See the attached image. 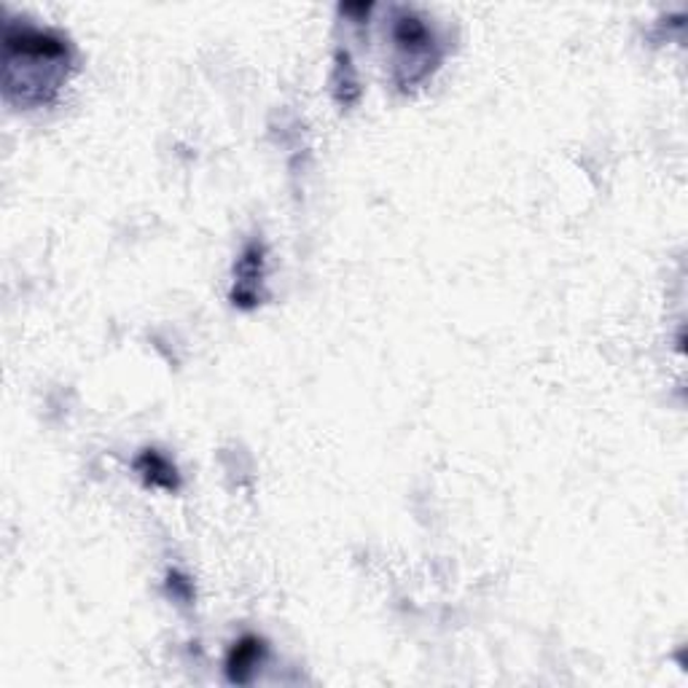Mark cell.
Returning <instances> with one entry per match:
<instances>
[{
	"label": "cell",
	"mask_w": 688,
	"mask_h": 688,
	"mask_svg": "<svg viewBox=\"0 0 688 688\" xmlns=\"http://www.w3.org/2000/svg\"><path fill=\"white\" fill-rule=\"evenodd\" d=\"M71 47L58 33L30 25H5L3 89L5 100L25 109L49 105L71 71Z\"/></svg>",
	"instance_id": "obj_1"
},
{
	"label": "cell",
	"mask_w": 688,
	"mask_h": 688,
	"mask_svg": "<svg viewBox=\"0 0 688 688\" xmlns=\"http://www.w3.org/2000/svg\"><path fill=\"white\" fill-rule=\"evenodd\" d=\"M393 38H396L398 49V84L402 87H415L422 78L431 76V71L436 67L438 54H436V38H433L431 27L415 14H402L393 27Z\"/></svg>",
	"instance_id": "obj_2"
},
{
	"label": "cell",
	"mask_w": 688,
	"mask_h": 688,
	"mask_svg": "<svg viewBox=\"0 0 688 688\" xmlns=\"http://www.w3.org/2000/svg\"><path fill=\"white\" fill-rule=\"evenodd\" d=\"M264 278V247L262 245H247L245 253H242L240 264H237V283H234V304L240 307H256L262 293H258V285H262Z\"/></svg>",
	"instance_id": "obj_3"
},
{
	"label": "cell",
	"mask_w": 688,
	"mask_h": 688,
	"mask_svg": "<svg viewBox=\"0 0 688 688\" xmlns=\"http://www.w3.org/2000/svg\"><path fill=\"white\" fill-rule=\"evenodd\" d=\"M264 653H267L264 640H258V637L253 635L240 637L227 659V675L231 684H251L253 673H256L258 664L264 662Z\"/></svg>",
	"instance_id": "obj_4"
},
{
	"label": "cell",
	"mask_w": 688,
	"mask_h": 688,
	"mask_svg": "<svg viewBox=\"0 0 688 688\" xmlns=\"http://www.w3.org/2000/svg\"><path fill=\"white\" fill-rule=\"evenodd\" d=\"M135 471L140 473V479H143L149 487L167 489V493H178L180 489L178 468H175L160 449H143V453L138 455V460H135Z\"/></svg>",
	"instance_id": "obj_5"
}]
</instances>
